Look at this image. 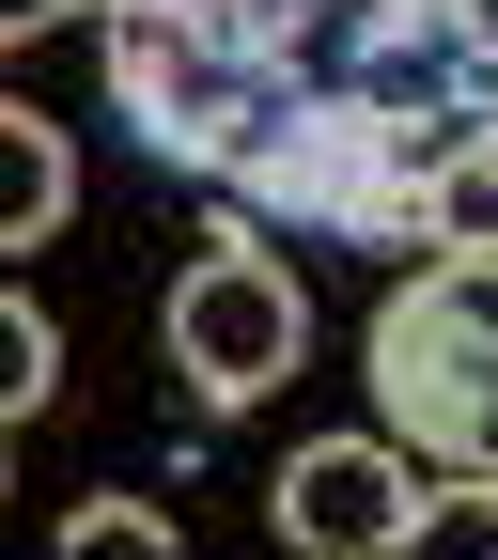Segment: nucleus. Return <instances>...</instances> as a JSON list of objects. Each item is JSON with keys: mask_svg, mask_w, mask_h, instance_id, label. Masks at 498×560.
Segmentation results:
<instances>
[{"mask_svg": "<svg viewBox=\"0 0 498 560\" xmlns=\"http://www.w3.org/2000/svg\"><path fill=\"white\" fill-rule=\"evenodd\" d=\"M109 109L234 234L437 249V172L498 125V0H109Z\"/></svg>", "mask_w": 498, "mask_h": 560, "instance_id": "1", "label": "nucleus"}, {"mask_svg": "<svg viewBox=\"0 0 498 560\" xmlns=\"http://www.w3.org/2000/svg\"><path fill=\"white\" fill-rule=\"evenodd\" d=\"M374 420L498 482V249H420L374 296Z\"/></svg>", "mask_w": 498, "mask_h": 560, "instance_id": "2", "label": "nucleus"}, {"mask_svg": "<svg viewBox=\"0 0 498 560\" xmlns=\"http://www.w3.org/2000/svg\"><path fill=\"white\" fill-rule=\"evenodd\" d=\"M172 359H187L202 405H265L280 374L312 359V296H297L265 249H202V265L172 280Z\"/></svg>", "mask_w": 498, "mask_h": 560, "instance_id": "3", "label": "nucleus"}, {"mask_svg": "<svg viewBox=\"0 0 498 560\" xmlns=\"http://www.w3.org/2000/svg\"><path fill=\"white\" fill-rule=\"evenodd\" d=\"M280 545L312 560H374V545H420V482H405V436H312L280 467Z\"/></svg>", "mask_w": 498, "mask_h": 560, "instance_id": "4", "label": "nucleus"}, {"mask_svg": "<svg viewBox=\"0 0 498 560\" xmlns=\"http://www.w3.org/2000/svg\"><path fill=\"white\" fill-rule=\"evenodd\" d=\"M62 202H79V172H62V125L0 109V234H16V249H47V234H62Z\"/></svg>", "mask_w": 498, "mask_h": 560, "instance_id": "5", "label": "nucleus"}, {"mask_svg": "<svg viewBox=\"0 0 498 560\" xmlns=\"http://www.w3.org/2000/svg\"><path fill=\"white\" fill-rule=\"evenodd\" d=\"M437 249H498V125L437 172Z\"/></svg>", "mask_w": 498, "mask_h": 560, "instance_id": "6", "label": "nucleus"}, {"mask_svg": "<svg viewBox=\"0 0 498 560\" xmlns=\"http://www.w3.org/2000/svg\"><path fill=\"white\" fill-rule=\"evenodd\" d=\"M47 389H62V342H47V312L16 296V312H0V420H32Z\"/></svg>", "mask_w": 498, "mask_h": 560, "instance_id": "7", "label": "nucleus"}, {"mask_svg": "<svg viewBox=\"0 0 498 560\" xmlns=\"http://www.w3.org/2000/svg\"><path fill=\"white\" fill-rule=\"evenodd\" d=\"M62 545H79V560H157L172 514H157V499H79V514H62Z\"/></svg>", "mask_w": 498, "mask_h": 560, "instance_id": "8", "label": "nucleus"}, {"mask_svg": "<svg viewBox=\"0 0 498 560\" xmlns=\"http://www.w3.org/2000/svg\"><path fill=\"white\" fill-rule=\"evenodd\" d=\"M47 16H62V0H0V32H47Z\"/></svg>", "mask_w": 498, "mask_h": 560, "instance_id": "9", "label": "nucleus"}]
</instances>
